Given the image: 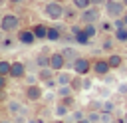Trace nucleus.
<instances>
[{"label":"nucleus","mask_w":127,"mask_h":123,"mask_svg":"<svg viewBox=\"0 0 127 123\" xmlns=\"http://www.w3.org/2000/svg\"><path fill=\"white\" fill-rule=\"evenodd\" d=\"M42 14L48 18V20H62L64 18V14H65V6H64V2H54V0H48L46 4H44V8H42Z\"/></svg>","instance_id":"1"},{"label":"nucleus","mask_w":127,"mask_h":123,"mask_svg":"<svg viewBox=\"0 0 127 123\" xmlns=\"http://www.w3.org/2000/svg\"><path fill=\"white\" fill-rule=\"evenodd\" d=\"M103 8H105V14H107V18H109V20L121 18V16H123V14L127 12V10H125L127 6H125V4L121 2V0H107Z\"/></svg>","instance_id":"2"},{"label":"nucleus","mask_w":127,"mask_h":123,"mask_svg":"<svg viewBox=\"0 0 127 123\" xmlns=\"http://www.w3.org/2000/svg\"><path fill=\"white\" fill-rule=\"evenodd\" d=\"M0 30L4 34H14L20 30V18L16 14H4L0 20Z\"/></svg>","instance_id":"3"},{"label":"nucleus","mask_w":127,"mask_h":123,"mask_svg":"<svg viewBox=\"0 0 127 123\" xmlns=\"http://www.w3.org/2000/svg\"><path fill=\"white\" fill-rule=\"evenodd\" d=\"M99 18H101V10H99V6H93V4L85 10H81V14H79L81 24H97Z\"/></svg>","instance_id":"4"},{"label":"nucleus","mask_w":127,"mask_h":123,"mask_svg":"<svg viewBox=\"0 0 127 123\" xmlns=\"http://www.w3.org/2000/svg\"><path fill=\"white\" fill-rule=\"evenodd\" d=\"M71 69H73V73H77V75H87L91 69H93V63L87 60V58H77V60H73L71 62Z\"/></svg>","instance_id":"5"},{"label":"nucleus","mask_w":127,"mask_h":123,"mask_svg":"<svg viewBox=\"0 0 127 123\" xmlns=\"http://www.w3.org/2000/svg\"><path fill=\"white\" fill-rule=\"evenodd\" d=\"M16 40H18L22 46H34L38 38H36V34H34V30H32V28H26V30H18Z\"/></svg>","instance_id":"6"},{"label":"nucleus","mask_w":127,"mask_h":123,"mask_svg":"<svg viewBox=\"0 0 127 123\" xmlns=\"http://www.w3.org/2000/svg\"><path fill=\"white\" fill-rule=\"evenodd\" d=\"M64 65H65L64 54H62V52H52V54H50V67H52L54 71H62Z\"/></svg>","instance_id":"7"},{"label":"nucleus","mask_w":127,"mask_h":123,"mask_svg":"<svg viewBox=\"0 0 127 123\" xmlns=\"http://www.w3.org/2000/svg\"><path fill=\"white\" fill-rule=\"evenodd\" d=\"M97 77H105L109 71H111V65H109V62L107 60H95L93 62V69H91Z\"/></svg>","instance_id":"8"},{"label":"nucleus","mask_w":127,"mask_h":123,"mask_svg":"<svg viewBox=\"0 0 127 123\" xmlns=\"http://www.w3.org/2000/svg\"><path fill=\"white\" fill-rule=\"evenodd\" d=\"M24 93H26V99H28V101H40V99L44 97V89H42L38 83H32V85H28Z\"/></svg>","instance_id":"9"},{"label":"nucleus","mask_w":127,"mask_h":123,"mask_svg":"<svg viewBox=\"0 0 127 123\" xmlns=\"http://www.w3.org/2000/svg\"><path fill=\"white\" fill-rule=\"evenodd\" d=\"M10 77H14V79H24V77H26V63H24V62H12Z\"/></svg>","instance_id":"10"},{"label":"nucleus","mask_w":127,"mask_h":123,"mask_svg":"<svg viewBox=\"0 0 127 123\" xmlns=\"http://www.w3.org/2000/svg\"><path fill=\"white\" fill-rule=\"evenodd\" d=\"M62 38H64L62 26H48V36H46L48 42H60Z\"/></svg>","instance_id":"11"},{"label":"nucleus","mask_w":127,"mask_h":123,"mask_svg":"<svg viewBox=\"0 0 127 123\" xmlns=\"http://www.w3.org/2000/svg\"><path fill=\"white\" fill-rule=\"evenodd\" d=\"M34 62H36V65H38L40 69H42V67H50V52H48V50H42V52L36 56Z\"/></svg>","instance_id":"12"},{"label":"nucleus","mask_w":127,"mask_h":123,"mask_svg":"<svg viewBox=\"0 0 127 123\" xmlns=\"http://www.w3.org/2000/svg\"><path fill=\"white\" fill-rule=\"evenodd\" d=\"M8 111H10V115L14 117V115H18V113H28L26 111V107L20 103V101H16V99H10L8 101Z\"/></svg>","instance_id":"13"},{"label":"nucleus","mask_w":127,"mask_h":123,"mask_svg":"<svg viewBox=\"0 0 127 123\" xmlns=\"http://www.w3.org/2000/svg\"><path fill=\"white\" fill-rule=\"evenodd\" d=\"M62 54H64L65 62H67V60H69V62H73V60H77V58H79V54H77V50H75L73 46H64V48H62Z\"/></svg>","instance_id":"14"},{"label":"nucleus","mask_w":127,"mask_h":123,"mask_svg":"<svg viewBox=\"0 0 127 123\" xmlns=\"http://www.w3.org/2000/svg\"><path fill=\"white\" fill-rule=\"evenodd\" d=\"M32 30H34V34H36L38 40H46V36H48V26L46 24H34Z\"/></svg>","instance_id":"15"},{"label":"nucleus","mask_w":127,"mask_h":123,"mask_svg":"<svg viewBox=\"0 0 127 123\" xmlns=\"http://www.w3.org/2000/svg\"><path fill=\"white\" fill-rule=\"evenodd\" d=\"M107 62H109L111 69H117V67H121V65H123V56H119V54H109Z\"/></svg>","instance_id":"16"},{"label":"nucleus","mask_w":127,"mask_h":123,"mask_svg":"<svg viewBox=\"0 0 127 123\" xmlns=\"http://www.w3.org/2000/svg\"><path fill=\"white\" fill-rule=\"evenodd\" d=\"M56 79H58V85H69L71 79H73V75L65 73V71H60V73H56Z\"/></svg>","instance_id":"17"},{"label":"nucleus","mask_w":127,"mask_h":123,"mask_svg":"<svg viewBox=\"0 0 127 123\" xmlns=\"http://www.w3.org/2000/svg\"><path fill=\"white\" fill-rule=\"evenodd\" d=\"M56 95H58L60 99H64V97L73 95V89H71V85H60V87L56 89Z\"/></svg>","instance_id":"18"},{"label":"nucleus","mask_w":127,"mask_h":123,"mask_svg":"<svg viewBox=\"0 0 127 123\" xmlns=\"http://www.w3.org/2000/svg\"><path fill=\"white\" fill-rule=\"evenodd\" d=\"M113 38H115L117 42H121V44H127V26H125V28H115Z\"/></svg>","instance_id":"19"},{"label":"nucleus","mask_w":127,"mask_h":123,"mask_svg":"<svg viewBox=\"0 0 127 123\" xmlns=\"http://www.w3.org/2000/svg\"><path fill=\"white\" fill-rule=\"evenodd\" d=\"M73 36H75V44H79V46H87V44H89V40H91L83 30H79V32H77V34H73Z\"/></svg>","instance_id":"20"},{"label":"nucleus","mask_w":127,"mask_h":123,"mask_svg":"<svg viewBox=\"0 0 127 123\" xmlns=\"http://www.w3.org/2000/svg\"><path fill=\"white\" fill-rule=\"evenodd\" d=\"M69 85H71L73 91H81V89H83V75H77V73H75Z\"/></svg>","instance_id":"21"},{"label":"nucleus","mask_w":127,"mask_h":123,"mask_svg":"<svg viewBox=\"0 0 127 123\" xmlns=\"http://www.w3.org/2000/svg\"><path fill=\"white\" fill-rule=\"evenodd\" d=\"M38 77H40L42 81H48V79L54 77V69H52V67H42V69L38 71Z\"/></svg>","instance_id":"22"},{"label":"nucleus","mask_w":127,"mask_h":123,"mask_svg":"<svg viewBox=\"0 0 127 123\" xmlns=\"http://www.w3.org/2000/svg\"><path fill=\"white\" fill-rule=\"evenodd\" d=\"M10 69H12V62L8 60H0V75H10Z\"/></svg>","instance_id":"23"},{"label":"nucleus","mask_w":127,"mask_h":123,"mask_svg":"<svg viewBox=\"0 0 127 123\" xmlns=\"http://www.w3.org/2000/svg\"><path fill=\"white\" fill-rule=\"evenodd\" d=\"M67 113H69V107H67V105H64V103L60 101V103L56 105V115H58V117H65Z\"/></svg>","instance_id":"24"},{"label":"nucleus","mask_w":127,"mask_h":123,"mask_svg":"<svg viewBox=\"0 0 127 123\" xmlns=\"http://www.w3.org/2000/svg\"><path fill=\"white\" fill-rule=\"evenodd\" d=\"M71 6H75L77 10H85L91 6V0H71Z\"/></svg>","instance_id":"25"},{"label":"nucleus","mask_w":127,"mask_h":123,"mask_svg":"<svg viewBox=\"0 0 127 123\" xmlns=\"http://www.w3.org/2000/svg\"><path fill=\"white\" fill-rule=\"evenodd\" d=\"M64 18H65V20L79 18V14H77V8H75V6H71V8H65V14H64Z\"/></svg>","instance_id":"26"},{"label":"nucleus","mask_w":127,"mask_h":123,"mask_svg":"<svg viewBox=\"0 0 127 123\" xmlns=\"http://www.w3.org/2000/svg\"><path fill=\"white\" fill-rule=\"evenodd\" d=\"M113 44H115V38H105V40H103V44H101V50L111 52V50H113Z\"/></svg>","instance_id":"27"},{"label":"nucleus","mask_w":127,"mask_h":123,"mask_svg":"<svg viewBox=\"0 0 127 123\" xmlns=\"http://www.w3.org/2000/svg\"><path fill=\"white\" fill-rule=\"evenodd\" d=\"M91 123H101V111H91V113H87L85 115Z\"/></svg>","instance_id":"28"},{"label":"nucleus","mask_w":127,"mask_h":123,"mask_svg":"<svg viewBox=\"0 0 127 123\" xmlns=\"http://www.w3.org/2000/svg\"><path fill=\"white\" fill-rule=\"evenodd\" d=\"M83 32H85L89 38H93V36L97 34V28H95V24H85V26H83Z\"/></svg>","instance_id":"29"},{"label":"nucleus","mask_w":127,"mask_h":123,"mask_svg":"<svg viewBox=\"0 0 127 123\" xmlns=\"http://www.w3.org/2000/svg\"><path fill=\"white\" fill-rule=\"evenodd\" d=\"M101 111H107V113H113L115 111V103L111 101V99H107V101H103V109Z\"/></svg>","instance_id":"30"},{"label":"nucleus","mask_w":127,"mask_h":123,"mask_svg":"<svg viewBox=\"0 0 127 123\" xmlns=\"http://www.w3.org/2000/svg\"><path fill=\"white\" fill-rule=\"evenodd\" d=\"M83 117H85V113H83L81 109H79V111H73V113H71V119H73V123H77V121H81Z\"/></svg>","instance_id":"31"},{"label":"nucleus","mask_w":127,"mask_h":123,"mask_svg":"<svg viewBox=\"0 0 127 123\" xmlns=\"http://www.w3.org/2000/svg\"><path fill=\"white\" fill-rule=\"evenodd\" d=\"M12 44H14L12 38H4V40L0 42V48H12Z\"/></svg>","instance_id":"32"},{"label":"nucleus","mask_w":127,"mask_h":123,"mask_svg":"<svg viewBox=\"0 0 127 123\" xmlns=\"http://www.w3.org/2000/svg\"><path fill=\"white\" fill-rule=\"evenodd\" d=\"M111 113H107V111H101V123H111Z\"/></svg>","instance_id":"33"},{"label":"nucleus","mask_w":127,"mask_h":123,"mask_svg":"<svg viewBox=\"0 0 127 123\" xmlns=\"http://www.w3.org/2000/svg\"><path fill=\"white\" fill-rule=\"evenodd\" d=\"M117 93H119V95H127V83H125V81L117 85Z\"/></svg>","instance_id":"34"},{"label":"nucleus","mask_w":127,"mask_h":123,"mask_svg":"<svg viewBox=\"0 0 127 123\" xmlns=\"http://www.w3.org/2000/svg\"><path fill=\"white\" fill-rule=\"evenodd\" d=\"M73 101H75V99H73V95H69V97H64V99H62V103H64V105H67V107H73Z\"/></svg>","instance_id":"35"},{"label":"nucleus","mask_w":127,"mask_h":123,"mask_svg":"<svg viewBox=\"0 0 127 123\" xmlns=\"http://www.w3.org/2000/svg\"><path fill=\"white\" fill-rule=\"evenodd\" d=\"M91 109L93 111H101L103 109V101H91Z\"/></svg>","instance_id":"36"},{"label":"nucleus","mask_w":127,"mask_h":123,"mask_svg":"<svg viewBox=\"0 0 127 123\" xmlns=\"http://www.w3.org/2000/svg\"><path fill=\"white\" fill-rule=\"evenodd\" d=\"M24 79L28 81V85H32V83H38V79H40V77H38V75H26Z\"/></svg>","instance_id":"37"},{"label":"nucleus","mask_w":127,"mask_h":123,"mask_svg":"<svg viewBox=\"0 0 127 123\" xmlns=\"http://www.w3.org/2000/svg\"><path fill=\"white\" fill-rule=\"evenodd\" d=\"M113 26H115V28H125L123 18H115V20H113Z\"/></svg>","instance_id":"38"},{"label":"nucleus","mask_w":127,"mask_h":123,"mask_svg":"<svg viewBox=\"0 0 127 123\" xmlns=\"http://www.w3.org/2000/svg\"><path fill=\"white\" fill-rule=\"evenodd\" d=\"M91 85H93V83H91V79L83 75V89H91Z\"/></svg>","instance_id":"39"},{"label":"nucleus","mask_w":127,"mask_h":123,"mask_svg":"<svg viewBox=\"0 0 127 123\" xmlns=\"http://www.w3.org/2000/svg\"><path fill=\"white\" fill-rule=\"evenodd\" d=\"M101 28H103L105 32H109V30H111V28H115V26H111V22H103V24H101Z\"/></svg>","instance_id":"40"},{"label":"nucleus","mask_w":127,"mask_h":123,"mask_svg":"<svg viewBox=\"0 0 127 123\" xmlns=\"http://www.w3.org/2000/svg\"><path fill=\"white\" fill-rule=\"evenodd\" d=\"M6 89V75H0V91Z\"/></svg>","instance_id":"41"},{"label":"nucleus","mask_w":127,"mask_h":123,"mask_svg":"<svg viewBox=\"0 0 127 123\" xmlns=\"http://www.w3.org/2000/svg\"><path fill=\"white\" fill-rule=\"evenodd\" d=\"M103 81H105V83H115V79H113V75H109V73H107V75L103 77Z\"/></svg>","instance_id":"42"},{"label":"nucleus","mask_w":127,"mask_h":123,"mask_svg":"<svg viewBox=\"0 0 127 123\" xmlns=\"http://www.w3.org/2000/svg\"><path fill=\"white\" fill-rule=\"evenodd\" d=\"M105 2H107V0H91L93 6H105Z\"/></svg>","instance_id":"43"},{"label":"nucleus","mask_w":127,"mask_h":123,"mask_svg":"<svg viewBox=\"0 0 127 123\" xmlns=\"http://www.w3.org/2000/svg\"><path fill=\"white\" fill-rule=\"evenodd\" d=\"M8 2H10V4H12V6H18V4H22V2H24V0H8Z\"/></svg>","instance_id":"44"},{"label":"nucleus","mask_w":127,"mask_h":123,"mask_svg":"<svg viewBox=\"0 0 127 123\" xmlns=\"http://www.w3.org/2000/svg\"><path fill=\"white\" fill-rule=\"evenodd\" d=\"M0 123H14V119H8V117H4V119H0Z\"/></svg>","instance_id":"45"},{"label":"nucleus","mask_w":127,"mask_h":123,"mask_svg":"<svg viewBox=\"0 0 127 123\" xmlns=\"http://www.w3.org/2000/svg\"><path fill=\"white\" fill-rule=\"evenodd\" d=\"M54 97H56V95H54V93H50V95H46V101H54Z\"/></svg>","instance_id":"46"},{"label":"nucleus","mask_w":127,"mask_h":123,"mask_svg":"<svg viewBox=\"0 0 127 123\" xmlns=\"http://www.w3.org/2000/svg\"><path fill=\"white\" fill-rule=\"evenodd\" d=\"M26 123H40V121H38V119H34V117H30V119H28Z\"/></svg>","instance_id":"47"},{"label":"nucleus","mask_w":127,"mask_h":123,"mask_svg":"<svg viewBox=\"0 0 127 123\" xmlns=\"http://www.w3.org/2000/svg\"><path fill=\"white\" fill-rule=\"evenodd\" d=\"M77 123H91V121H89L87 117H83V119H81V121H77Z\"/></svg>","instance_id":"48"},{"label":"nucleus","mask_w":127,"mask_h":123,"mask_svg":"<svg viewBox=\"0 0 127 123\" xmlns=\"http://www.w3.org/2000/svg\"><path fill=\"white\" fill-rule=\"evenodd\" d=\"M121 18H123V22H125V26H127V12H125V14L121 16Z\"/></svg>","instance_id":"49"},{"label":"nucleus","mask_w":127,"mask_h":123,"mask_svg":"<svg viewBox=\"0 0 127 123\" xmlns=\"http://www.w3.org/2000/svg\"><path fill=\"white\" fill-rule=\"evenodd\" d=\"M54 2H65V0H54Z\"/></svg>","instance_id":"50"},{"label":"nucleus","mask_w":127,"mask_h":123,"mask_svg":"<svg viewBox=\"0 0 127 123\" xmlns=\"http://www.w3.org/2000/svg\"><path fill=\"white\" fill-rule=\"evenodd\" d=\"M121 2H123V4H125V6H127V0H121Z\"/></svg>","instance_id":"51"},{"label":"nucleus","mask_w":127,"mask_h":123,"mask_svg":"<svg viewBox=\"0 0 127 123\" xmlns=\"http://www.w3.org/2000/svg\"><path fill=\"white\" fill-rule=\"evenodd\" d=\"M0 20H2V14H0Z\"/></svg>","instance_id":"52"},{"label":"nucleus","mask_w":127,"mask_h":123,"mask_svg":"<svg viewBox=\"0 0 127 123\" xmlns=\"http://www.w3.org/2000/svg\"><path fill=\"white\" fill-rule=\"evenodd\" d=\"M34 2H38V0H34Z\"/></svg>","instance_id":"53"}]
</instances>
